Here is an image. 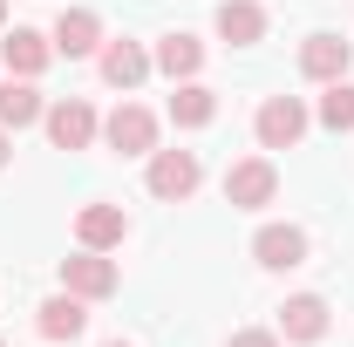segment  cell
Segmentation results:
<instances>
[{
    "label": "cell",
    "mask_w": 354,
    "mask_h": 347,
    "mask_svg": "<svg viewBox=\"0 0 354 347\" xmlns=\"http://www.w3.org/2000/svg\"><path fill=\"white\" fill-rule=\"evenodd\" d=\"M252 136H259V150H293L307 136V102L300 95H266L259 116H252Z\"/></svg>",
    "instance_id": "1"
},
{
    "label": "cell",
    "mask_w": 354,
    "mask_h": 347,
    "mask_svg": "<svg viewBox=\"0 0 354 347\" xmlns=\"http://www.w3.org/2000/svg\"><path fill=\"white\" fill-rule=\"evenodd\" d=\"M327 320H334V313H327V300H320V293H293V300L279 306V334H286V341H320V334H327Z\"/></svg>",
    "instance_id": "12"
},
{
    "label": "cell",
    "mask_w": 354,
    "mask_h": 347,
    "mask_svg": "<svg viewBox=\"0 0 354 347\" xmlns=\"http://www.w3.org/2000/svg\"><path fill=\"white\" fill-rule=\"evenodd\" d=\"M55 55H68V62H82V55H95L102 48V21L88 14V7H62V21H55Z\"/></svg>",
    "instance_id": "10"
},
{
    "label": "cell",
    "mask_w": 354,
    "mask_h": 347,
    "mask_svg": "<svg viewBox=\"0 0 354 347\" xmlns=\"http://www.w3.org/2000/svg\"><path fill=\"white\" fill-rule=\"evenodd\" d=\"M7 157H14V143H7V130H0V164H7Z\"/></svg>",
    "instance_id": "21"
},
{
    "label": "cell",
    "mask_w": 354,
    "mask_h": 347,
    "mask_svg": "<svg viewBox=\"0 0 354 347\" xmlns=\"http://www.w3.org/2000/svg\"><path fill=\"white\" fill-rule=\"evenodd\" d=\"M75 238H82L88 252H116V245L130 238L123 205H82V212H75Z\"/></svg>",
    "instance_id": "8"
},
{
    "label": "cell",
    "mask_w": 354,
    "mask_h": 347,
    "mask_svg": "<svg viewBox=\"0 0 354 347\" xmlns=\"http://www.w3.org/2000/svg\"><path fill=\"white\" fill-rule=\"evenodd\" d=\"M123 286V272H116V259H102V252H75V259H62V293H75V300H109Z\"/></svg>",
    "instance_id": "5"
},
{
    "label": "cell",
    "mask_w": 354,
    "mask_h": 347,
    "mask_svg": "<svg viewBox=\"0 0 354 347\" xmlns=\"http://www.w3.org/2000/svg\"><path fill=\"white\" fill-rule=\"evenodd\" d=\"M102 143H109L116 157H150V150H157V116H150L143 102H116L109 123H102Z\"/></svg>",
    "instance_id": "4"
},
{
    "label": "cell",
    "mask_w": 354,
    "mask_h": 347,
    "mask_svg": "<svg viewBox=\"0 0 354 347\" xmlns=\"http://www.w3.org/2000/svg\"><path fill=\"white\" fill-rule=\"evenodd\" d=\"M348 62H354V48L341 41V35H307V41H300V75H307V82H341Z\"/></svg>",
    "instance_id": "9"
},
{
    "label": "cell",
    "mask_w": 354,
    "mask_h": 347,
    "mask_svg": "<svg viewBox=\"0 0 354 347\" xmlns=\"http://www.w3.org/2000/svg\"><path fill=\"white\" fill-rule=\"evenodd\" d=\"M225 347H279V334H266V327H245V334H232Z\"/></svg>",
    "instance_id": "20"
},
{
    "label": "cell",
    "mask_w": 354,
    "mask_h": 347,
    "mask_svg": "<svg viewBox=\"0 0 354 347\" xmlns=\"http://www.w3.org/2000/svg\"><path fill=\"white\" fill-rule=\"evenodd\" d=\"M102 347H136V341H102Z\"/></svg>",
    "instance_id": "22"
},
{
    "label": "cell",
    "mask_w": 354,
    "mask_h": 347,
    "mask_svg": "<svg viewBox=\"0 0 354 347\" xmlns=\"http://www.w3.org/2000/svg\"><path fill=\"white\" fill-rule=\"evenodd\" d=\"M48 143H55V150H88V143H95V130H102V123H95V109H88L82 95H62V102H48Z\"/></svg>",
    "instance_id": "6"
},
{
    "label": "cell",
    "mask_w": 354,
    "mask_h": 347,
    "mask_svg": "<svg viewBox=\"0 0 354 347\" xmlns=\"http://www.w3.org/2000/svg\"><path fill=\"white\" fill-rule=\"evenodd\" d=\"M212 116H218V95H212V88L198 82V75L171 88V123H177V130H205Z\"/></svg>",
    "instance_id": "17"
},
{
    "label": "cell",
    "mask_w": 354,
    "mask_h": 347,
    "mask_svg": "<svg viewBox=\"0 0 354 347\" xmlns=\"http://www.w3.org/2000/svg\"><path fill=\"white\" fill-rule=\"evenodd\" d=\"M95 68H102L109 88H136L143 75H150V55H143L136 41H102L95 48Z\"/></svg>",
    "instance_id": "13"
},
{
    "label": "cell",
    "mask_w": 354,
    "mask_h": 347,
    "mask_svg": "<svg viewBox=\"0 0 354 347\" xmlns=\"http://www.w3.org/2000/svg\"><path fill=\"white\" fill-rule=\"evenodd\" d=\"M48 102L41 88L28 82V75H14V82H0V130H28V123H41Z\"/></svg>",
    "instance_id": "15"
},
{
    "label": "cell",
    "mask_w": 354,
    "mask_h": 347,
    "mask_svg": "<svg viewBox=\"0 0 354 347\" xmlns=\"http://www.w3.org/2000/svg\"><path fill=\"white\" fill-rule=\"evenodd\" d=\"M0 347H7V341H0Z\"/></svg>",
    "instance_id": "24"
},
{
    "label": "cell",
    "mask_w": 354,
    "mask_h": 347,
    "mask_svg": "<svg viewBox=\"0 0 354 347\" xmlns=\"http://www.w3.org/2000/svg\"><path fill=\"white\" fill-rule=\"evenodd\" d=\"M279 198V171L266 164V157H239L232 171H225V205L232 212H266Z\"/></svg>",
    "instance_id": "3"
},
{
    "label": "cell",
    "mask_w": 354,
    "mask_h": 347,
    "mask_svg": "<svg viewBox=\"0 0 354 347\" xmlns=\"http://www.w3.org/2000/svg\"><path fill=\"white\" fill-rule=\"evenodd\" d=\"M218 35L232 48L266 41V7H259V0H225V7H218Z\"/></svg>",
    "instance_id": "18"
},
{
    "label": "cell",
    "mask_w": 354,
    "mask_h": 347,
    "mask_svg": "<svg viewBox=\"0 0 354 347\" xmlns=\"http://www.w3.org/2000/svg\"><path fill=\"white\" fill-rule=\"evenodd\" d=\"M252 259H259L266 272H293V265H307V232H300V225H259Z\"/></svg>",
    "instance_id": "7"
},
{
    "label": "cell",
    "mask_w": 354,
    "mask_h": 347,
    "mask_svg": "<svg viewBox=\"0 0 354 347\" xmlns=\"http://www.w3.org/2000/svg\"><path fill=\"white\" fill-rule=\"evenodd\" d=\"M198 184H205V164H198V150H150V198H164V205H184Z\"/></svg>",
    "instance_id": "2"
},
{
    "label": "cell",
    "mask_w": 354,
    "mask_h": 347,
    "mask_svg": "<svg viewBox=\"0 0 354 347\" xmlns=\"http://www.w3.org/2000/svg\"><path fill=\"white\" fill-rule=\"evenodd\" d=\"M0 21H7V0H0Z\"/></svg>",
    "instance_id": "23"
},
{
    "label": "cell",
    "mask_w": 354,
    "mask_h": 347,
    "mask_svg": "<svg viewBox=\"0 0 354 347\" xmlns=\"http://www.w3.org/2000/svg\"><path fill=\"white\" fill-rule=\"evenodd\" d=\"M88 327V300H75V293H55V300L35 306V334L41 341H75Z\"/></svg>",
    "instance_id": "11"
},
{
    "label": "cell",
    "mask_w": 354,
    "mask_h": 347,
    "mask_svg": "<svg viewBox=\"0 0 354 347\" xmlns=\"http://www.w3.org/2000/svg\"><path fill=\"white\" fill-rule=\"evenodd\" d=\"M320 123L341 136V130H354V82L341 75V82H327V95H320Z\"/></svg>",
    "instance_id": "19"
},
{
    "label": "cell",
    "mask_w": 354,
    "mask_h": 347,
    "mask_svg": "<svg viewBox=\"0 0 354 347\" xmlns=\"http://www.w3.org/2000/svg\"><path fill=\"white\" fill-rule=\"evenodd\" d=\"M150 68H164L171 82H191V75L205 68V41H198V35H164L157 55H150Z\"/></svg>",
    "instance_id": "16"
},
{
    "label": "cell",
    "mask_w": 354,
    "mask_h": 347,
    "mask_svg": "<svg viewBox=\"0 0 354 347\" xmlns=\"http://www.w3.org/2000/svg\"><path fill=\"white\" fill-rule=\"evenodd\" d=\"M0 62H7L14 75H28V82H35L48 62H55V41H48V35H35V28H14V35L0 41Z\"/></svg>",
    "instance_id": "14"
}]
</instances>
